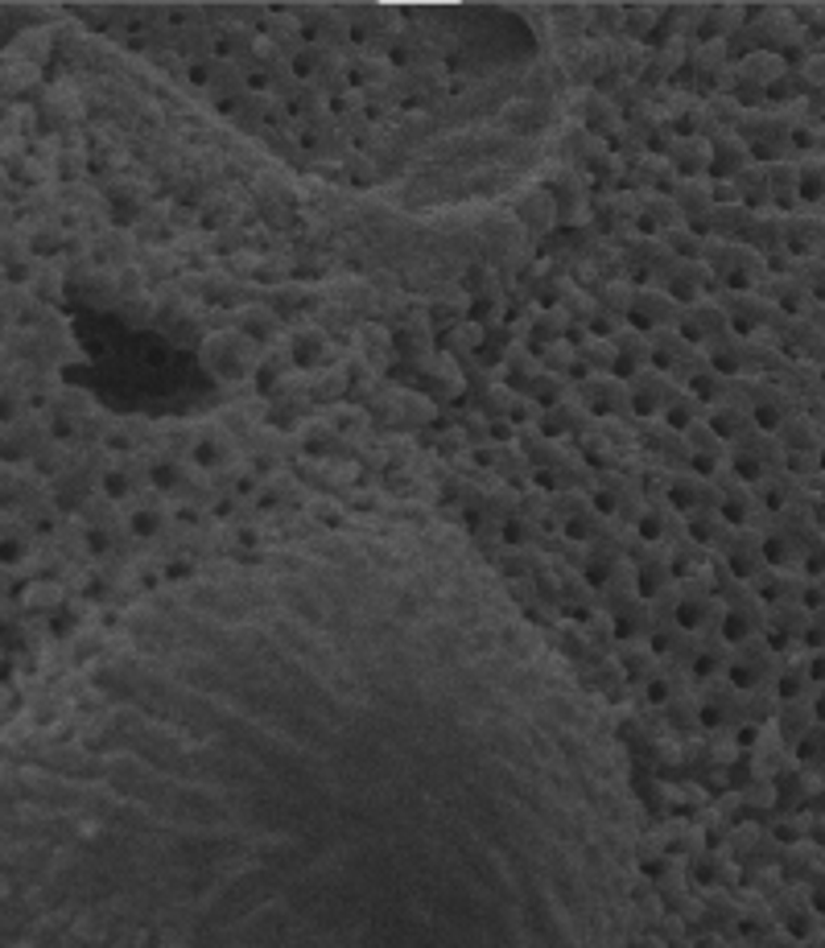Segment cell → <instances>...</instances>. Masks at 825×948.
Masks as SVG:
<instances>
[{
	"mask_svg": "<svg viewBox=\"0 0 825 948\" xmlns=\"http://www.w3.org/2000/svg\"><path fill=\"white\" fill-rule=\"evenodd\" d=\"M767 178H772V206L792 210V206L801 203V169H797V165H788V162L767 165Z\"/></svg>",
	"mask_w": 825,
	"mask_h": 948,
	"instance_id": "19",
	"label": "cell"
},
{
	"mask_svg": "<svg viewBox=\"0 0 825 948\" xmlns=\"http://www.w3.org/2000/svg\"><path fill=\"white\" fill-rule=\"evenodd\" d=\"M182 478H186V471H182V462H178V458H157V462L149 466V483H153V487H162V491L178 487Z\"/></svg>",
	"mask_w": 825,
	"mask_h": 948,
	"instance_id": "36",
	"label": "cell"
},
{
	"mask_svg": "<svg viewBox=\"0 0 825 948\" xmlns=\"http://www.w3.org/2000/svg\"><path fill=\"white\" fill-rule=\"evenodd\" d=\"M0 375H4V371H0Z\"/></svg>",
	"mask_w": 825,
	"mask_h": 948,
	"instance_id": "46",
	"label": "cell"
},
{
	"mask_svg": "<svg viewBox=\"0 0 825 948\" xmlns=\"http://www.w3.org/2000/svg\"><path fill=\"white\" fill-rule=\"evenodd\" d=\"M747 165H751V144L742 141V137H731V132H726V137L714 141V162H710V178H714V182H719V178H726V182L739 178Z\"/></svg>",
	"mask_w": 825,
	"mask_h": 948,
	"instance_id": "13",
	"label": "cell"
},
{
	"mask_svg": "<svg viewBox=\"0 0 825 948\" xmlns=\"http://www.w3.org/2000/svg\"><path fill=\"white\" fill-rule=\"evenodd\" d=\"M165 524V512L162 508H141V512L132 515V533L137 536H157Z\"/></svg>",
	"mask_w": 825,
	"mask_h": 948,
	"instance_id": "38",
	"label": "cell"
},
{
	"mask_svg": "<svg viewBox=\"0 0 825 948\" xmlns=\"http://www.w3.org/2000/svg\"><path fill=\"white\" fill-rule=\"evenodd\" d=\"M636 293H639V285H632V281H607V285H602V309H611V313H619V318H627L632 306H636Z\"/></svg>",
	"mask_w": 825,
	"mask_h": 948,
	"instance_id": "32",
	"label": "cell"
},
{
	"mask_svg": "<svg viewBox=\"0 0 825 948\" xmlns=\"http://www.w3.org/2000/svg\"><path fill=\"white\" fill-rule=\"evenodd\" d=\"M322 359H330V343L322 330H302L297 338H293V363H302V368H318Z\"/></svg>",
	"mask_w": 825,
	"mask_h": 948,
	"instance_id": "26",
	"label": "cell"
},
{
	"mask_svg": "<svg viewBox=\"0 0 825 948\" xmlns=\"http://www.w3.org/2000/svg\"><path fill=\"white\" fill-rule=\"evenodd\" d=\"M240 322H244V338H252V343H272L277 338V309L248 306Z\"/></svg>",
	"mask_w": 825,
	"mask_h": 948,
	"instance_id": "31",
	"label": "cell"
},
{
	"mask_svg": "<svg viewBox=\"0 0 825 948\" xmlns=\"http://www.w3.org/2000/svg\"><path fill=\"white\" fill-rule=\"evenodd\" d=\"M673 203L685 215V227L706 219L710 206H714V178H681L677 190H673Z\"/></svg>",
	"mask_w": 825,
	"mask_h": 948,
	"instance_id": "12",
	"label": "cell"
},
{
	"mask_svg": "<svg viewBox=\"0 0 825 948\" xmlns=\"http://www.w3.org/2000/svg\"><path fill=\"white\" fill-rule=\"evenodd\" d=\"M446 350H450L454 363H467L471 355H483V326H474V322L454 326L450 334H446Z\"/></svg>",
	"mask_w": 825,
	"mask_h": 948,
	"instance_id": "24",
	"label": "cell"
},
{
	"mask_svg": "<svg viewBox=\"0 0 825 948\" xmlns=\"http://www.w3.org/2000/svg\"><path fill=\"white\" fill-rule=\"evenodd\" d=\"M669 293L677 297L681 306H694V302H706V289H710V265L706 260H677L669 268Z\"/></svg>",
	"mask_w": 825,
	"mask_h": 948,
	"instance_id": "9",
	"label": "cell"
},
{
	"mask_svg": "<svg viewBox=\"0 0 825 948\" xmlns=\"http://www.w3.org/2000/svg\"><path fill=\"white\" fill-rule=\"evenodd\" d=\"M722 520H726V528H751V520L760 512V499L751 487H731V491H722V503H719Z\"/></svg>",
	"mask_w": 825,
	"mask_h": 948,
	"instance_id": "18",
	"label": "cell"
},
{
	"mask_svg": "<svg viewBox=\"0 0 825 948\" xmlns=\"http://www.w3.org/2000/svg\"><path fill=\"white\" fill-rule=\"evenodd\" d=\"M9 338V309H0V343Z\"/></svg>",
	"mask_w": 825,
	"mask_h": 948,
	"instance_id": "45",
	"label": "cell"
},
{
	"mask_svg": "<svg viewBox=\"0 0 825 948\" xmlns=\"http://www.w3.org/2000/svg\"><path fill=\"white\" fill-rule=\"evenodd\" d=\"M561 309L570 313V322H582V326L591 330V322H595V313L602 306H598L591 293H582V289H570V293H566V302H561Z\"/></svg>",
	"mask_w": 825,
	"mask_h": 948,
	"instance_id": "34",
	"label": "cell"
},
{
	"mask_svg": "<svg viewBox=\"0 0 825 948\" xmlns=\"http://www.w3.org/2000/svg\"><path fill=\"white\" fill-rule=\"evenodd\" d=\"M529 400H536L541 409H557L561 400H570V380H566V375H549V371H541L536 384L529 388Z\"/></svg>",
	"mask_w": 825,
	"mask_h": 948,
	"instance_id": "30",
	"label": "cell"
},
{
	"mask_svg": "<svg viewBox=\"0 0 825 948\" xmlns=\"http://www.w3.org/2000/svg\"><path fill=\"white\" fill-rule=\"evenodd\" d=\"M780 446L788 453H822V437H817V425L804 417V412H797L788 425L780 430Z\"/></svg>",
	"mask_w": 825,
	"mask_h": 948,
	"instance_id": "20",
	"label": "cell"
},
{
	"mask_svg": "<svg viewBox=\"0 0 825 948\" xmlns=\"http://www.w3.org/2000/svg\"><path fill=\"white\" fill-rule=\"evenodd\" d=\"M719 306L739 338H751V334H760L767 322H776V302L760 297L756 289H751V293H731V289H726L719 297Z\"/></svg>",
	"mask_w": 825,
	"mask_h": 948,
	"instance_id": "3",
	"label": "cell"
},
{
	"mask_svg": "<svg viewBox=\"0 0 825 948\" xmlns=\"http://www.w3.org/2000/svg\"><path fill=\"white\" fill-rule=\"evenodd\" d=\"M149 474L137 471V462H116L112 471H103V491L112 495L116 503H124V499H132L137 495V487H141Z\"/></svg>",
	"mask_w": 825,
	"mask_h": 948,
	"instance_id": "22",
	"label": "cell"
},
{
	"mask_svg": "<svg viewBox=\"0 0 825 948\" xmlns=\"http://www.w3.org/2000/svg\"><path fill=\"white\" fill-rule=\"evenodd\" d=\"M536 533H541V524H536V520H524V515H516V520L504 524V540H508L512 549H524Z\"/></svg>",
	"mask_w": 825,
	"mask_h": 948,
	"instance_id": "37",
	"label": "cell"
},
{
	"mask_svg": "<svg viewBox=\"0 0 825 948\" xmlns=\"http://www.w3.org/2000/svg\"><path fill=\"white\" fill-rule=\"evenodd\" d=\"M681 302L669 293V289L644 285L636 293V306L627 313V326L639 330V334H657V330H673L681 322Z\"/></svg>",
	"mask_w": 825,
	"mask_h": 948,
	"instance_id": "2",
	"label": "cell"
},
{
	"mask_svg": "<svg viewBox=\"0 0 825 948\" xmlns=\"http://www.w3.org/2000/svg\"><path fill=\"white\" fill-rule=\"evenodd\" d=\"M719 556L726 561V569L739 577H756L767 569V553H763V533H756V528H735V533L726 536V545L719 549Z\"/></svg>",
	"mask_w": 825,
	"mask_h": 948,
	"instance_id": "4",
	"label": "cell"
},
{
	"mask_svg": "<svg viewBox=\"0 0 825 948\" xmlns=\"http://www.w3.org/2000/svg\"><path fill=\"white\" fill-rule=\"evenodd\" d=\"M227 453H231V441H227L224 433H219V441H199V458L203 462H224Z\"/></svg>",
	"mask_w": 825,
	"mask_h": 948,
	"instance_id": "40",
	"label": "cell"
},
{
	"mask_svg": "<svg viewBox=\"0 0 825 948\" xmlns=\"http://www.w3.org/2000/svg\"><path fill=\"white\" fill-rule=\"evenodd\" d=\"M615 350L619 359H627V363H639V368H652V338L648 334H639V330L623 326L615 334Z\"/></svg>",
	"mask_w": 825,
	"mask_h": 948,
	"instance_id": "28",
	"label": "cell"
},
{
	"mask_svg": "<svg viewBox=\"0 0 825 948\" xmlns=\"http://www.w3.org/2000/svg\"><path fill=\"white\" fill-rule=\"evenodd\" d=\"M602 223L623 231V227H639V194H611L607 203L598 206Z\"/></svg>",
	"mask_w": 825,
	"mask_h": 948,
	"instance_id": "23",
	"label": "cell"
},
{
	"mask_svg": "<svg viewBox=\"0 0 825 948\" xmlns=\"http://www.w3.org/2000/svg\"><path fill=\"white\" fill-rule=\"evenodd\" d=\"M706 363L719 371V375H739V371H747V359H742V338L735 334V330H726V334H719L714 343H706Z\"/></svg>",
	"mask_w": 825,
	"mask_h": 948,
	"instance_id": "16",
	"label": "cell"
},
{
	"mask_svg": "<svg viewBox=\"0 0 825 948\" xmlns=\"http://www.w3.org/2000/svg\"><path fill=\"white\" fill-rule=\"evenodd\" d=\"M804 82L809 87H825V54H813L804 62Z\"/></svg>",
	"mask_w": 825,
	"mask_h": 948,
	"instance_id": "42",
	"label": "cell"
},
{
	"mask_svg": "<svg viewBox=\"0 0 825 948\" xmlns=\"http://www.w3.org/2000/svg\"><path fill=\"white\" fill-rule=\"evenodd\" d=\"M582 116H586V128L595 132L598 141H615L619 132H623V124H627V116L619 112V103L611 100V95H598V91L586 100V112H582Z\"/></svg>",
	"mask_w": 825,
	"mask_h": 948,
	"instance_id": "15",
	"label": "cell"
},
{
	"mask_svg": "<svg viewBox=\"0 0 825 948\" xmlns=\"http://www.w3.org/2000/svg\"><path fill=\"white\" fill-rule=\"evenodd\" d=\"M677 330L689 347H706V343H714L719 334H726L731 322H726V313H722L719 302H694V306L681 309Z\"/></svg>",
	"mask_w": 825,
	"mask_h": 948,
	"instance_id": "6",
	"label": "cell"
},
{
	"mask_svg": "<svg viewBox=\"0 0 825 948\" xmlns=\"http://www.w3.org/2000/svg\"><path fill=\"white\" fill-rule=\"evenodd\" d=\"M751 417H756L760 433H776L797 417V409H792V396H788L784 388L763 384V388L751 392Z\"/></svg>",
	"mask_w": 825,
	"mask_h": 948,
	"instance_id": "7",
	"label": "cell"
},
{
	"mask_svg": "<svg viewBox=\"0 0 825 948\" xmlns=\"http://www.w3.org/2000/svg\"><path fill=\"white\" fill-rule=\"evenodd\" d=\"M677 586V569H673V561L664 553H652V556H644L636 565V590L644 602H652V598L660 594H669Z\"/></svg>",
	"mask_w": 825,
	"mask_h": 948,
	"instance_id": "11",
	"label": "cell"
},
{
	"mask_svg": "<svg viewBox=\"0 0 825 948\" xmlns=\"http://www.w3.org/2000/svg\"><path fill=\"white\" fill-rule=\"evenodd\" d=\"M710 162H714V141L706 137H677L669 165L677 169V178H710Z\"/></svg>",
	"mask_w": 825,
	"mask_h": 948,
	"instance_id": "10",
	"label": "cell"
},
{
	"mask_svg": "<svg viewBox=\"0 0 825 948\" xmlns=\"http://www.w3.org/2000/svg\"><path fill=\"white\" fill-rule=\"evenodd\" d=\"M541 355H536L529 343H520V347L508 350V359H504V388H512V392H524L529 396V388L536 384V375H541Z\"/></svg>",
	"mask_w": 825,
	"mask_h": 948,
	"instance_id": "14",
	"label": "cell"
},
{
	"mask_svg": "<svg viewBox=\"0 0 825 948\" xmlns=\"http://www.w3.org/2000/svg\"><path fill=\"white\" fill-rule=\"evenodd\" d=\"M25 388H17V375H0V425H17V421H25Z\"/></svg>",
	"mask_w": 825,
	"mask_h": 948,
	"instance_id": "25",
	"label": "cell"
},
{
	"mask_svg": "<svg viewBox=\"0 0 825 948\" xmlns=\"http://www.w3.org/2000/svg\"><path fill=\"white\" fill-rule=\"evenodd\" d=\"M578 400H582V409L586 412L607 417V412H623L627 405H632V388H627L619 375H582V384H578Z\"/></svg>",
	"mask_w": 825,
	"mask_h": 948,
	"instance_id": "5",
	"label": "cell"
},
{
	"mask_svg": "<svg viewBox=\"0 0 825 948\" xmlns=\"http://www.w3.org/2000/svg\"><path fill=\"white\" fill-rule=\"evenodd\" d=\"M706 112H710V124L722 128V132H731V128H739L742 124V103L735 100V95H726V91H710Z\"/></svg>",
	"mask_w": 825,
	"mask_h": 948,
	"instance_id": "29",
	"label": "cell"
},
{
	"mask_svg": "<svg viewBox=\"0 0 825 948\" xmlns=\"http://www.w3.org/2000/svg\"><path fill=\"white\" fill-rule=\"evenodd\" d=\"M206 368H215L224 380H244L256 368V350H252V338L236 334V330H224V334H211L203 347Z\"/></svg>",
	"mask_w": 825,
	"mask_h": 948,
	"instance_id": "1",
	"label": "cell"
},
{
	"mask_svg": "<svg viewBox=\"0 0 825 948\" xmlns=\"http://www.w3.org/2000/svg\"><path fill=\"white\" fill-rule=\"evenodd\" d=\"M801 198L804 203H822L825 198V162H801Z\"/></svg>",
	"mask_w": 825,
	"mask_h": 948,
	"instance_id": "35",
	"label": "cell"
},
{
	"mask_svg": "<svg viewBox=\"0 0 825 948\" xmlns=\"http://www.w3.org/2000/svg\"><path fill=\"white\" fill-rule=\"evenodd\" d=\"M694 71H698L701 79H714V91H719L722 75L731 71L726 66V46L722 41H701L698 54H694Z\"/></svg>",
	"mask_w": 825,
	"mask_h": 948,
	"instance_id": "27",
	"label": "cell"
},
{
	"mask_svg": "<svg viewBox=\"0 0 825 948\" xmlns=\"http://www.w3.org/2000/svg\"><path fill=\"white\" fill-rule=\"evenodd\" d=\"M529 565H533V556H529V553H516L512 561H508V574H516V577H520V574H533Z\"/></svg>",
	"mask_w": 825,
	"mask_h": 948,
	"instance_id": "44",
	"label": "cell"
},
{
	"mask_svg": "<svg viewBox=\"0 0 825 948\" xmlns=\"http://www.w3.org/2000/svg\"><path fill=\"white\" fill-rule=\"evenodd\" d=\"M347 174H351V182L368 185L371 178H376V165H371V157H364V153H351V157H347Z\"/></svg>",
	"mask_w": 825,
	"mask_h": 948,
	"instance_id": "39",
	"label": "cell"
},
{
	"mask_svg": "<svg viewBox=\"0 0 825 948\" xmlns=\"http://www.w3.org/2000/svg\"><path fill=\"white\" fill-rule=\"evenodd\" d=\"M627 25H632V34H648L652 29V13H639V9H627Z\"/></svg>",
	"mask_w": 825,
	"mask_h": 948,
	"instance_id": "43",
	"label": "cell"
},
{
	"mask_svg": "<svg viewBox=\"0 0 825 948\" xmlns=\"http://www.w3.org/2000/svg\"><path fill=\"white\" fill-rule=\"evenodd\" d=\"M627 388H632V409H636L644 421H648V417H657V412H664V409H669V400H673L669 375H664V371H657V368L639 371Z\"/></svg>",
	"mask_w": 825,
	"mask_h": 948,
	"instance_id": "8",
	"label": "cell"
},
{
	"mask_svg": "<svg viewBox=\"0 0 825 948\" xmlns=\"http://www.w3.org/2000/svg\"><path fill=\"white\" fill-rule=\"evenodd\" d=\"M570 313L561 306L554 309H545V313H536L533 318V326H529V347L533 350H545V347H554V343H566L570 338Z\"/></svg>",
	"mask_w": 825,
	"mask_h": 948,
	"instance_id": "17",
	"label": "cell"
},
{
	"mask_svg": "<svg viewBox=\"0 0 825 948\" xmlns=\"http://www.w3.org/2000/svg\"><path fill=\"white\" fill-rule=\"evenodd\" d=\"M351 71H355V75H351V82H355V87L380 79V62H371V59H359L355 66H351Z\"/></svg>",
	"mask_w": 825,
	"mask_h": 948,
	"instance_id": "41",
	"label": "cell"
},
{
	"mask_svg": "<svg viewBox=\"0 0 825 948\" xmlns=\"http://www.w3.org/2000/svg\"><path fill=\"white\" fill-rule=\"evenodd\" d=\"M29 553V528H0V565H17Z\"/></svg>",
	"mask_w": 825,
	"mask_h": 948,
	"instance_id": "33",
	"label": "cell"
},
{
	"mask_svg": "<svg viewBox=\"0 0 825 948\" xmlns=\"http://www.w3.org/2000/svg\"><path fill=\"white\" fill-rule=\"evenodd\" d=\"M554 194H545V190H533V194H524L520 198V206H516V215L524 219V223L533 227V231H549L557 219V210H554Z\"/></svg>",
	"mask_w": 825,
	"mask_h": 948,
	"instance_id": "21",
	"label": "cell"
}]
</instances>
